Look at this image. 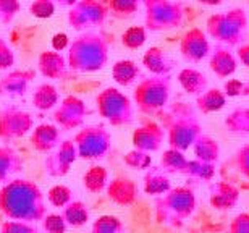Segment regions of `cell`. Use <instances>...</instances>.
Segmentation results:
<instances>
[{"label":"cell","mask_w":249,"mask_h":233,"mask_svg":"<svg viewBox=\"0 0 249 233\" xmlns=\"http://www.w3.org/2000/svg\"><path fill=\"white\" fill-rule=\"evenodd\" d=\"M186 175L194 178V180L212 181L213 177H215V163H209L194 159V161H189Z\"/></svg>","instance_id":"35"},{"label":"cell","mask_w":249,"mask_h":233,"mask_svg":"<svg viewBox=\"0 0 249 233\" xmlns=\"http://www.w3.org/2000/svg\"><path fill=\"white\" fill-rule=\"evenodd\" d=\"M225 104H227L225 92L217 88H209L196 97V108L201 113H204V115L222 110L225 107Z\"/></svg>","instance_id":"26"},{"label":"cell","mask_w":249,"mask_h":233,"mask_svg":"<svg viewBox=\"0 0 249 233\" xmlns=\"http://www.w3.org/2000/svg\"><path fill=\"white\" fill-rule=\"evenodd\" d=\"M248 15L245 10L233 8L213 13L207 18L206 34L227 47H238L246 39Z\"/></svg>","instance_id":"5"},{"label":"cell","mask_w":249,"mask_h":233,"mask_svg":"<svg viewBox=\"0 0 249 233\" xmlns=\"http://www.w3.org/2000/svg\"><path fill=\"white\" fill-rule=\"evenodd\" d=\"M141 76V68L133 60H118L112 67V78L118 86H129Z\"/></svg>","instance_id":"29"},{"label":"cell","mask_w":249,"mask_h":233,"mask_svg":"<svg viewBox=\"0 0 249 233\" xmlns=\"http://www.w3.org/2000/svg\"><path fill=\"white\" fill-rule=\"evenodd\" d=\"M89 107L83 99L76 96H67L60 102V106L53 112V123L62 128L63 131H71L76 128H81L86 122V117H89Z\"/></svg>","instance_id":"12"},{"label":"cell","mask_w":249,"mask_h":233,"mask_svg":"<svg viewBox=\"0 0 249 233\" xmlns=\"http://www.w3.org/2000/svg\"><path fill=\"white\" fill-rule=\"evenodd\" d=\"M165 136L167 133L163 130V126H160L156 122L146 120L133 131V149L147 152V154L157 152L162 147Z\"/></svg>","instance_id":"14"},{"label":"cell","mask_w":249,"mask_h":233,"mask_svg":"<svg viewBox=\"0 0 249 233\" xmlns=\"http://www.w3.org/2000/svg\"><path fill=\"white\" fill-rule=\"evenodd\" d=\"M55 7L53 0H33L29 5V13L37 19H49L55 13Z\"/></svg>","instance_id":"40"},{"label":"cell","mask_w":249,"mask_h":233,"mask_svg":"<svg viewBox=\"0 0 249 233\" xmlns=\"http://www.w3.org/2000/svg\"><path fill=\"white\" fill-rule=\"evenodd\" d=\"M236 58L241 62L243 67H246L249 70V44H241V46L236 47Z\"/></svg>","instance_id":"49"},{"label":"cell","mask_w":249,"mask_h":233,"mask_svg":"<svg viewBox=\"0 0 249 233\" xmlns=\"http://www.w3.org/2000/svg\"><path fill=\"white\" fill-rule=\"evenodd\" d=\"M225 128L231 135H249V108L240 107L235 108L230 115L225 118Z\"/></svg>","instance_id":"33"},{"label":"cell","mask_w":249,"mask_h":233,"mask_svg":"<svg viewBox=\"0 0 249 233\" xmlns=\"http://www.w3.org/2000/svg\"><path fill=\"white\" fill-rule=\"evenodd\" d=\"M172 190V183L160 167H149L142 178V191L149 196H162Z\"/></svg>","instance_id":"23"},{"label":"cell","mask_w":249,"mask_h":233,"mask_svg":"<svg viewBox=\"0 0 249 233\" xmlns=\"http://www.w3.org/2000/svg\"><path fill=\"white\" fill-rule=\"evenodd\" d=\"M147 41V29L144 26H131L122 34V44L129 51H138Z\"/></svg>","instance_id":"36"},{"label":"cell","mask_w":249,"mask_h":233,"mask_svg":"<svg viewBox=\"0 0 249 233\" xmlns=\"http://www.w3.org/2000/svg\"><path fill=\"white\" fill-rule=\"evenodd\" d=\"M196 211V195L189 186H177L156 199V219L159 224L180 227Z\"/></svg>","instance_id":"4"},{"label":"cell","mask_w":249,"mask_h":233,"mask_svg":"<svg viewBox=\"0 0 249 233\" xmlns=\"http://www.w3.org/2000/svg\"><path fill=\"white\" fill-rule=\"evenodd\" d=\"M110 51V37L101 31H84L70 42L68 68L76 73H96L106 68Z\"/></svg>","instance_id":"2"},{"label":"cell","mask_w":249,"mask_h":233,"mask_svg":"<svg viewBox=\"0 0 249 233\" xmlns=\"http://www.w3.org/2000/svg\"><path fill=\"white\" fill-rule=\"evenodd\" d=\"M178 83L185 89V92L191 96H199L206 89H209V79L202 72L194 70V68H183L178 73Z\"/></svg>","instance_id":"25"},{"label":"cell","mask_w":249,"mask_h":233,"mask_svg":"<svg viewBox=\"0 0 249 233\" xmlns=\"http://www.w3.org/2000/svg\"><path fill=\"white\" fill-rule=\"evenodd\" d=\"M19 10V0H0V24H12Z\"/></svg>","instance_id":"42"},{"label":"cell","mask_w":249,"mask_h":233,"mask_svg":"<svg viewBox=\"0 0 249 233\" xmlns=\"http://www.w3.org/2000/svg\"><path fill=\"white\" fill-rule=\"evenodd\" d=\"M33 115L18 107H5L0 112V140L10 143L33 131Z\"/></svg>","instance_id":"11"},{"label":"cell","mask_w":249,"mask_h":233,"mask_svg":"<svg viewBox=\"0 0 249 233\" xmlns=\"http://www.w3.org/2000/svg\"><path fill=\"white\" fill-rule=\"evenodd\" d=\"M0 233H46L36 224L19 220H7L0 227Z\"/></svg>","instance_id":"41"},{"label":"cell","mask_w":249,"mask_h":233,"mask_svg":"<svg viewBox=\"0 0 249 233\" xmlns=\"http://www.w3.org/2000/svg\"><path fill=\"white\" fill-rule=\"evenodd\" d=\"M193 151L197 161L202 162L217 163L218 159H220V144H218V141L213 140L212 136L204 135V133L193 144Z\"/></svg>","instance_id":"27"},{"label":"cell","mask_w":249,"mask_h":233,"mask_svg":"<svg viewBox=\"0 0 249 233\" xmlns=\"http://www.w3.org/2000/svg\"><path fill=\"white\" fill-rule=\"evenodd\" d=\"M33 70H13L0 78V96L19 97L24 96L34 78Z\"/></svg>","instance_id":"20"},{"label":"cell","mask_w":249,"mask_h":233,"mask_svg":"<svg viewBox=\"0 0 249 233\" xmlns=\"http://www.w3.org/2000/svg\"><path fill=\"white\" fill-rule=\"evenodd\" d=\"M223 92H225L227 97H238V96H241V94H246V86L240 79L230 78L225 83V86H223Z\"/></svg>","instance_id":"47"},{"label":"cell","mask_w":249,"mask_h":233,"mask_svg":"<svg viewBox=\"0 0 249 233\" xmlns=\"http://www.w3.org/2000/svg\"><path fill=\"white\" fill-rule=\"evenodd\" d=\"M78 156L84 161H99L112 147V135L104 125H86L74 136Z\"/></svg>","instance_id":"9"},{"label":"cell","mask_w":249,"mask_h":233,"mask_svg":"<svg viewBox=\"0 0 249 233\" xmlns=\"http://www.w3.org/2000/svg\"><path fill=\"white\" fill-rule=\"evenodd\" d=\"M97 112L112 126H126L134 120V107L126 94L118 88L108 86L96 97Z\"/></svg>","instance_id":"6"},{"label":"cell","mask_w":249,"mask_h":233,"mask_svg":"<svg viewBox=\"0 0 249 233\" xmlns=\"http://www.w3.org/2000/svg\"><path fill=\"white\" fill-rule=\"evenodd\" d=\"M15 65V52L10 47V44L0 37V72L10 70Z\"/></svg>","instance_id":"44"},{"label":"cell","mask_w":249,"mask_h":233,"mask_svg":"<svg viewBox=\"0 0 249 233\" xmlns=\"http://www.w3.org/2000/svg\"><path fill=\"white\" fill-rule=\"evenodd\" d=\"M144 68L154 76H168L175 68V62L160 47H149L142 55Z\"/></svg>","instance_id":"22"},{"label":"cell","mask_w":249,"mask_h":233,"mask_svg":"<svg viewBox=\"0 0 249 233\" xmlns=\"http://www.w3.org/2000/svg\"><path fill=\"white\" fill-rule=\"evenodd\" d=\"M124 165L133 168V170H147L149 167H152V157L147 152L131 149L126 156L123 157Z\"/></svg>","instance_id":"38"},{"label":"cell","mask_w":249,"mask_h":233,"mask_svg":"<svg viewBox=\"0 0 249 233\" xmlns=\"http://www.w3.org/2000/svg\"><path fill=\"white\" fill-rule=\"evenodd\" d=\"M83 185L89 193H94V195L107 190V185H108L107 168L102 165L89 167V170L84 173V177H83Z\"/></svg>","instance_id":"32"},{"label":"cell","mask_w":249,"mask_h":233,"mask_svg":"<svg viewBox=\"0 0 249 233\" xmlns=\"http://www.w3.org/2000/svg\"><path fill=\"white\" fill-rule=\"evenodd\" d=\"M211 44H209L207 34L201 28H193L183 36L180 42V54L186 62L199 63L209 55Z\"/></svg>","instance_id":"15"},{"label":"cell","mask_w":249,"mask_h":233,"mask_svg":"<svg viewBox=\"0 0 249 233\" xmlns=\"http://www.w3.org/2000/svg\"><path fill=\"white\" fill-rule=\"evenodd\" d=\"M142 5L144 0H108V8H110L112 15L120 19L134 17Z\"/></svg>","instance_id":"34"},{"label":"cell","mask_w":249,"mask_h":233,"mask_svg":"<svg viewBox=\"0 0 249 233\" xmlns=\"http://www.w3.org/2000/svg\"><path fill=\"white\" fill-rule=\"evenodd\" d=\"M163 130L172 149L185 152L202 135V126L196 110L186 102H177L163 115Z\"/></svg>","instance_id":"3"},{"label":"cell","mask_w":249,"mask_h":233,"mask_svg":"<svg viewBox=\"0 0 249 233\" xmlns=\"http://www.w3.org/2000/svg\"><path fill=\"white\" fill-rule=\"evenodd\" d=\"M0 212L10 220L42 222L47 214L46 197L34 181L15 178L0 190Z\"/></svg>","instance_id":"1"},{"label":"cell","mask_w":249,"mask_h":233,"mask_svg":"<svg viewBox=\"0 0 249 233\" xmlns=\"http://www.w3.org/2000/svg\"><path fill=\"white\" fill-rule=\"evenodd\" d=\"M47 201L53 207H63L68 206L73 201V191L65 185H55L52 186L47 193Z\"/></svg>","instance_id":"39"},{"label":"cell","mask_w":249,"mask_h":233,"mask_svg":"<svg viewBox=\"0 0 249 233\" xmlns=\"http://www.w3.org/2000/svg\"><path fill=\"white\" fill-rule=\"evenodd\" d=\"M196 2L207 5V7H217V5H220L223 0H196Z\"/></svg>","instance_id":"51"},{"label":"cell","mask_w":249,"mask_h":233,"mask_svg":"<svg viewBox=\"0 0 249 233\" xmlns=\"http://www.w3.org/2000/svg\"><path fill=\"white\" fill-rule=\"evenodd\" d=\"M144 28L151 33H162L180 28L183 23V5L172 0H144Z\"/></svg>","instance_id":"7"},{"label":"cell","mask_w":249,"mask_h":233,"mask_svg":"<svg viewBox=\"0 0 249 233\" xmlns=\"http://www.w3.org/2000/svg\"><path fill=\"white\" fill-rule=\"evenodd\" d=\"M240 201V190L228 181H213L209 186V202L215 211H230Z\"/></svg>","instance_id":"17"},{"label":"cell","mask_w":249,"mask_h":233,"mask_svg":"<svg viewBox=\"0 0 249 233\" xmlns=\"http://www.w3.org/2000/svg\"><path fill=\"white\" fill-rule=\"evenodd\" d=\"M209 68L217 78L225 79L235 75L238 68V58L230 51V47L217 44L212 51L211 60H209Z\"/></svg>","instance_id":"18"},{"label":"cell","mask_w":249,"mask_h":233,"mask_svg":"<svg viewBox=\"0 0 249 233\" xmlns=\"http://www.w3.org/2000/svg\"><path fill=\"white\" fill-rule=\"evenodd\" d=\"M24 162L12 146H0V185L12 181L10 178L23 170Z\"/></svg>","instance_id":"24"},{"label":"cell","mask_w":249,"mask_h":233,"mask_svg":"<svg viewBox=\"0 0 249 233\" xmlns=\"http://www.w3.org/2000/svg\"><path fill=\"white\" fill-rule=\"evenodd\" d=\"M107 196L118 206H131L138 199L139 190L136 181L128 177H117L107 185Z\"/></svg>","instance_id":"19"},{"label":"cell","mask_w":249,"mask_h":233,"mask_svg":"<svg viewBox=\"0 0 249 233\" xmlns=\"http://www.w3.org/2000/svg\"><path fill=\"white\" fill-rule=\"evenodd\" d=\"M79 159L76 144L73 140H65L57 146V149L51 156L46 157L44 161V168H46L47 175L53 178H62L68 175L71 170L73 163Z\"/></svg>","instance_id":"13"},{"label":"cell","mask_w":249,"mask_h":233,"mask_svg":"<svg viewBox=\"0 0 249 233\" xmlns=\"http://www.w3.org/2000/svg\"><path fill=\"white\" fill-rule=\"evenodd\" d=\"M55 2V5H60V7H68V8H71L74 3L78 2V0H53Z\"/></svg>","instance_id":"50"},{"label":"cell","mask_w":249,"mask_h":233,"mask_svg":"<svg viewBox=\"0 0 249 233\" xmlns=\"http://www.w3.org/2000/svg\"><path fill=\"white\" fill-rule=\"evenodd\" d=\"M107 15L108 10L101 0H78L70 8L67 21L76 31H91L106 23Z\"/></svg>","instance_id":"10"},{"label":"cell","mask_w":249,"mask_h":233,"mask_svg":"<svg viewBox=\"0 0 249 233\" xmlns=\"http://www.w3.org/2000/svg\"><path fill=\"white\" fill-rule=\"evenodd\" d=\"M188 165H189V161L186 159L185 152L172 149V147L163 151L160 162H159V167L165 173H168V175H170V173H183V175H186Z\"/></svg>","instance_id":"30"},{"label":"cell","mask_w":249,"mask_h":233,"mask_svg":"<svg viewBox=\"0 0 249 233\" xmlns=\"http://www.w3.org/2000/svg\"><path fill=\"white\" fill-rule=\"evenodd\" d=\"M60 143V130H58L57 125H52V123H41L31 133V146L42 154L57 149Z\"/></svg>","instance_id":"21"},{"label":"cell","mask_w":249,"mask_h":233,"mask_svg":"<svg viewBox=\"0 0 249 233\" xmlns=\"http://www.w3.org/2000/svg\"><path fill=\"white\" fill-rule=\"evenodd\" d=\"M62 215L68 227L79 229L89 222V207L83 201H71L68 206L63 207Z\"/></svg>","instance_id":"31"},{"label":"cell","mask_w":249,"mask_h":233,"mask_svg":"<svg viewBox=\"0 0 249 233\" xmlns=\"http://www.w3.org/2000/svg\"><path fill=\"white\" fill-rule=\"evenodd\" d=\"M228 233H249V212H240L228 225Z\"/></svg>","instance_id":"46"},{"label":"cell","mask_w":249,"mask_h":233,"mask_svg":"<svg viewBox=\"0 0 249 233\" xmlns=\"http://www.w3.org/2000/svg\"><path fill=\"white\" fill-rule=\"evenodd\" d=\"M235 165H236V170L249 180V144H245L236 151Z\"/></svg>","instance_id":"45"},{"label":"cell","mask_w":249,"mask_h":233,"mask_svg":"<svg viewBox=\"0 0 249 233\" xmlns=\"http://www.w3.org/2000/svg\"><path fill=\"white\" fill-rule=\"evenodd\" d=\"M60 101V94H58L57 88L51 83H42L34 89L33 94V106L41 112L51 110Z\"/></svg>","instance_id":"28"},{"label":"cell","mask_w":249,"mask_h":233,"mask_svg":"<svg viewBox=\"0 0 249 233\" xmlns=\"http://www.w3.org/2000/svg\"><path fill=\"white\" fill-rule=\"evenodd\" d=\"M39 73L47 79H67L70 75V68L67 57H63L57 51H44L37 57Z\"/></svg>","instance_id":"16"},{"label":"cell","mask_w":249,"mask_h":233,"mask_svg":"<svg viewBox=\"0 0 249 233\" xmlns=\"http://www.w3.org/2000/svg\"><path fill=\"white\" fill-rule=\"evenodd\" d=\"M68 47H70V37L65 33H57L55 36L52 37V51L62 52Z\"/></svg>","instance_id":"48"},{"label":"cell","mask_w":249,"mask_h":233,"mask_svg":"<svg viewBox=\"0 0 249 233\" xmlns=\"http://www.w3.org/2000/svg\"><path fill=\"white\" fill-rule=\"evenodd\" d=\"M91 233H124V225L118 217L106 214L94 220Z\"/></svg>","instance_id":"37"},{"label":"cell","mask_w":249,"mask_h":233,"mask_svg":"<svg viewBox=\"0 0 249 233\" xmlns=\"http://www.w3.org/2000/svg\"><path fill=\"white\" fill-rule=\"evenodd\" d=\"M42 230L46 233H67L68 225L62 214H49L42 219Z\"/></svg>","instance_id":"43"},{"label":"cell","mask_w":249,"mask_h":233,"mask_svg":"<svg viewBox=\"0 0 249 233\" xmlns=\"http://www.w3.org/2000/svg\"><path fill=\"white\" fill-rule=\"evenodd\" d=\"M168 76H149L138 83L133 91V101L142 113H152L163 108L170 99Z\"/></svg>","instance_id":"8"}]
</instances>
